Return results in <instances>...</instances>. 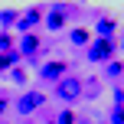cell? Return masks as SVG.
<instances>
[{
	"label": "cell",
	"mask_w": 124,
	"mask_h": 124,
	"mask_svg": "<svg viewBox=\"0 0 124 124\" xmlns=\"http://www.w3.org/2000/svg\"><path fill=\"white\" fill-rule=\"evenodd\" d=\"M111 56H114V39L95 36L92 46H88V59H92V62H111Z\"/></svg>",
	"instance_id": "6da1fadb"
},
{
	"label": "cell",
	"mask_w": 124,
	"mask_h": 124,
	"mask_svg": "<svg viewBox=\"0 0 124 124\" xmlns=\"http://www.w3.org/2000/svg\"><path fill=\"white\" fill-rule=\"evenodd\" d=\"M43 105H46V95L43 92H36V88H33V92H23L16 98V114H33V111H39Z\"/></svg>",
	"instance_id": "7a4b0ae2"
},
{
	"label": "cell",
	"mask_w": 124,
	"mask_h": 124,
	"mask_svg": "<svg viewBox=\"0 0 124 124\" xmlns=\"http://www.w3.org/2000/svg\"><path fill=\"white\" fill-rule=\"evenodd\" d=\"M56 95H59L62 101H78V98H82V78H75V75H69V78H59Z\"/></svg>",
	"instance_id": "3957f363"
},
{
	"label": "cell",
	"mask_w": 124,
	"mask_h": 124,
	"mask_svg": "<svg viewBox=\"0 0 124 124\" xmlns=\"http://www.w3.org/2000/svg\"><path fill=\"white\" fill-rule=\"evenodd\" d=\"M65 69H69V62H62V59L59 62H46V65L39 69V75H43L46 82H59L62 75H65Z\"/></svg>",
	"instance_id": "277c9868"
},
{
	"label": "cell",
	"mask_w": 124,
	"mask_h": 124,
	"mask_svg": "<svg viewBox=\"0 0 124 124\" xmlns=\"http://www.w3.org/2000/svg\"><path fill=\"white\" fill-rule=\"evenodd\" d=\"M39 20H43V10H39V7H33V10H26L23 16L16 20V26H20V30H26V33H30V26H36Z\"/></svg>",
	"instance_id": "5b68a950"
},
{
	"label": "cell",
	"mask_w": 124,
	"mask_h": 124,
	"mask_svg": "<svg viewBox=\"0 0 124 124\" xmlns=\"http://www.w3.org/2000/svg\"><path fill=\"white\" fill-rule=\"evenodd\" d=\"M46 26L49 30H62L65 26V7H56L52 13H46Z\"/></svg>",
	"instance_id": "8992f818"
},
{
	"label": "cell",
	"mask_w": 124,
	"mask_h": 124,
	"mask_svg": "<svg viewBox=\"0 0 124 124\" xmlns=\"http://www.w3.org/2000/svg\"><path fill=\"white\" fill-rule=\"evenodd\" d=\"M20 49H23L26 56H33V52L39 49V36H36V33H23V39H20Z\"/></svg>",
	"instance_id": "52a82bcc"
},
{
	"label": "cell",
	"mask_w": 124,
	"mask_h": 124,
	"mask_svg": "<svg viewBox=\"0 0 124 124\" xmlns=\"http://www.w3.org/2000/svg\"><path fill=\"white\" fill-rule=\"evenodd\" d=\"M69 36H72V43H75V46H88V43L95 39V36H92V30H85V26H75Z\"/></svg>",
	"instance_id": "ba28073f"
},
{
	"label": "cell",
	"mask_w": 124,
	"mask_h": 124,
	"mask_svg": "<svg viewBox=\"0 0 124 124\" xmlns=\"http://www.w3.org/2000/svg\"><path fill=\"white\" fill-rule=\"evenodd\" d=\"M13 62H20V52H0V72H7Z\"/></svg>",
	"instance_id": "9c48e42d"
},
{
	"label": "cell",
	"mask_w": 124,
	"mask_h": 124,
	"mask_svg": "<svg viewBox=\"0 0 124 124\" xmlns=\"http://www.w3.org/2000/svg\"><path fill=\"white\" fill-rule=\"evenodd\" d=\"M111 33H114V20H101L95 36H108V39H111Z\"/></svg>",
	"instance_id": "30bf717a"
},
{
	"label": "cell",
	"mask_w": 124,
	"mask_h": 124,
	"mask_svg": "<svg viewBox=\"0 0 124 124\" xmlns=\"http://www.w3.org/2000/svg\"><path fill=\"white\" fill-rule=\"evenodd\" d=\"M82 95H85V98H98V95H101L98 82H88V85H82Z\"/></svg>",
	"instance_id": "8fae6325"
},
{
	"label": "cell",
	"mask_w": 124,
	"mask_h": 124,
	"mask_svg": "<svg viewBox=\"0 0 124 124\" xmlns=\"http://www.w3.org/2000/svg\"><path fill=\"white\" fill-rule=\"evenodd\" d=\"M75 121H78V118H75V111H72V108H65V111H59V121H56V124H75Z\"/></svg>",
	"instance_id": "7c38bea8"
},
{
	"label": "cell",
	"mask_w": 124,
	"mask_h": 124,
	"mask_svg": "<svg viewBox=\"0 0 124 124\" xmlns=\"http://www.w3.org/2000/svg\"><path fill=\"white\" fill-rule=\"evenodd\" d=\"M16 20H20V13H16V10H3V13H0V23H3V26L16 23Z\"/></svg>",
	"instance_id": "4fadbf2b"
},
{
	"label": "cell",
	"mask_w": 124,
	"mask_h": 124,
	"mask_svg": "<svg viewBox=\"0 0 124 124\" xmlns=\"http://www.w3.org/2000/svg\"><path fill=\"white\" fill-rule=\"evenodd\" d=\"M0 52H13V36L10 33H0Z\"/></svg>",
	"instance_id": "5bb4252c"
},
{
	"label": "cell",
	"mask_w": 124,
	"mask_h": 124,
	"mask_svg": "<svg viewBox=\"0 0 124 124\" xmlns=\"http://www.w3.org/2000/svg\"><path fill=\"white\" fill-rule=\"evenodd\" d=\"M111 124H124V105H114V111H111Z\"/></svg>",
	"instance_id": "9a60e30c"
},
{
	"label": "cell",
	"mask_w": 124,
	"mask_h": 124,
	"mask_svg": "<svg viewBox=\"0 0 124 124\" xmlns=\"http://www.w3.org/2000/svg\"><path fill=\"white\" fill-rule=\"evenodd\" d=\"M10 78L16 82V85H26V72L23 69H10Z\"/></svg>",
	"instance_id": "2e32d148"
},
{
	"label": "cell",
	"mask_w": 124,
	"mask_h": 124,
	"mask_svg": "<svg viewBox=\"0 0 124 124\" xmlns=\"http://www.w3.org/2000/svg\"><path fill=\"white\" fill-rule=\"evenodd\" d=\"M108 75H124V62H108Z\"/></svg>",
	"instance_id": "e0dca14e"
},
{
	"label": "cell",
	"mask_w": 124,
	"mask_h": 124,
	"mask_svg": "<svg viewBox=\"0 0 124 124\" xmlns=\"http://www.w3.org/2000/svg\"><path fill=\"white\" fill-rule=\"evenodd\" d=\"M3 111H7V101H3V98H0V114H3Z\"/></svg>",
	"instance_id": "ac0fdd59"
},
{
	"label": "cell",
	"mask_w": 124,
	"mask_h": 124,
	"mask_svg": "<svg viewBox=\"0 0 124 124\" xmlns=\"http://www.w3.org/2000/svg\"><path fill=\"white\" fill-rule=\"evenodd\" d=\"M121 49H124V36H121Z\"/></svg>",
	"instance_id": "d6986e66"
},
{
	"label": "cell",
	"mask_w": 124,
	"mask_h": 124,
	"mask_svg": "<svg viewBox=\"0 0 124 124\" xmlns=\"http://www.w3.org/2000/svg\"><path fill=\"white\" fill-rule=\"evenodd\" d=\"M121 105H124V101H121Z\"/></svg>",
	"instance_id": "ffe728a7"
}]
</instances>
